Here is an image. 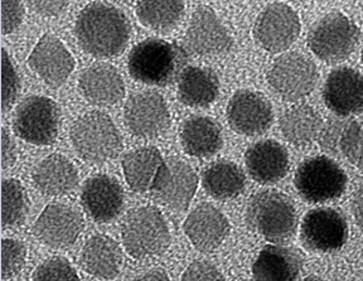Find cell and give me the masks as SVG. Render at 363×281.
<instances>
[{"label":"cell","instance_id":"16","mask_svg":"<svg viewBox=\"0 0 363 281\" xmlns=\"http://www.w3.org/2000/svg\"><path fill=\"white\" fill-rule=\"evenodd\" d=\"M84 227V219L76 209L57 203L42 211L34 224V236L48 248H66L77 241Z\"/></svg>","mask_w":363,"mask_h":281},{"label":"cell","instance_id":"38","mask_svg":"<svg viewBox=\"0 0 363 281\" xmlns=\"http://www.w3.org/2000/svg\"><path fill=\"white\" fill-rule=\"evenodd\" d=\"M181 281H225L221 271L207 261H194L183 272Z\"/></svg>","mask_w":363,"mask_h":281},{"label":"cell","instance_id":"3","mask_svg":"<svg viewBox=\"0 0 363 281\" xmlns=\"http://www.w3.org/2000/svg\"><path fill=\"white\" fill-rule=\"evenodd\" d=\"M250 228L267 241L283 242L294 235L298 214L294 203L278 191H264L250 198L246 207Z\"/></svg>","mask_w":363,"mask_h":281},{"label":"cell","instance_id":"30","mask_svg":"<svg viewBox=\"0 0 363 281\" xmlns=\"http://www.w3.org/2000/svg\"><path fill=\"white\" fill-rule=\"evenodd\" d=\"M206 193L216 199H231L241 194L246 186L244 172L238 164L218 160L204 170L202 178Z\"/></svg>","mask_w":363,"mask_h":281},{"label":"cell","instance_id":"4","mask_svg":"<svg viewBox=\"0 0 363 281\" xmlns=\"http://www.w3.org/2000/svg\"><path fill=\"white\" fill-rule=\"evenodd\" d=\"M74 150L85 162L101 164L118 157L123 149L119 130L111 118L100 111L85 114L71 128Z\"/></svg>","mask_w":363,"mask_h":281},{"label":"cell","instance_id":"43","mask_svg":"<svg viewBox=\"0 0 363 281\" xmlns=\"http://www.w3.org/2000/svg\"><path fill=\"white\" fill-rule=\"evenodd\" d=\"M131 281H170L169 276L165 274L164 271L154 270L149 271L144 275L138 276L134 280Z\"/></svg>","mask_w":363,"mask_h":281},{"label":"cell","instance_id":"2","mask_svg":"<svg viewBox=\"0 0 363 281\" xmlns=\"http://www.w3.org/2000/svg\"><path fill=\"white\" fill-rule=\"evenodd\" d=\"M187 62V52L181 45L160 38H147L131 50L128 68L138 82L164 87L178 82Z\"/></svg>","mask_w":363,"mask_h":281},{"label":"cell","instance_id":"15","mask_svg":"<svg viewBox=\"0 0 363 281\" xmlns=\"http://www.w3.org/2000/svg\"><path fill=\"white\" fill-rule=\"evenodd\" d=\"M227 120L231 129L238 134L260 136L272 126V104L260 92L238 91L228 102Z\"/></svg>","mask_w":363,"mask_h":281},{"label":"cell","instance_id":"29","mask_svg":"<svg viewBox=\"0 0 363 281\" xmlns=\"http://www.w3.org/2000/svg\"><path fill=\"white\" fill-rule=\"evenodd\" d=\"M281 134L290 144L306 146L317 139L323 123L315 109L301 104L290 107L279 120Z\"/></svg>","mask_w":363,"mask_h":281},{"label":"cell","instance_id":"40","mask_svg":"<svg viewBox=\"0 0 363 281\" xmlns=\"http://www.w3.org/2000/svg\"><path fill=\"white\" fill-rule=\"evenodd\" d=\"M17 160L16 145L6 128L1 129V168H11Z\"/></svg>","mask_w":363,"mask_h":281},{"label":"cell","instance_id":"19","mask_svg":"<svg viewBox=\"0 0 363 281\" xmlns=\"http://www.w3.org/2000/svg\"><path fill=\"white\" fill-rule=\"evenodd\" d=\"M81 204L94 221L100 224L110 222L124 209V192L115 178L95 175L84 184Z\"/></svg>","mask_w":363,"mask_h":281},{"label":"cell","instance_id":"34","mask_svg":"<svg viewBox=\"0 0 363 281\" xmlns=\"http://www.w3.org/2000/svg\"><path fill=\"white\" fill-rule=\"evenodd\" d=\"M27 259V248L18 240L6 238L1 241V279L8 280L17 276Z\"/></svg>","mask_w":363,"mask_h":281},{"label":"cell","instance_id":"1","mask_svg":"<svg viewBox=\"0 0 363 281\" xmlns=\"http://www.w3.org/2000/svg\"><path fill=\"white\" fill-rule=\"evenodd\" d=\"M74 33L86 53L95 57L118 56L130 40V23L116 6L91 3L79 13Z\"/></svg>","mask_w":363,"mask_h":281},{"label":"cell","instance_id":"39","mask_svg":"<svg viewBox=\"0 0 363 281\" xmlns=\"http://www.w3.org/2000/svg\"><path fill=\"white\" fill-rule=\"evenodd\" d=\"M1 8V33L9 34L22 24L24 17V6L21 1L4 0L0 4Z\"/></svg>","mask_w":363,"mask_h":281},{"label":"cell","instance_id":"8","mask_svg":"<svg viewBox=\"0 0 363 281\" xmlns=\"http://www.w3.org/2000/svg\"><path fill=\"white\" fill-rule=\"evenodd\" d=\"M61 113L56 102L45 96L24 99L14 115V131L33 145H52L56 141Z\"/></svg>","mask_w":363,"mask_h":281},{"label":"cell","instance_id":"11","mask_svg":"<svg viewBox=\"0 0 363 281\" xmlns=\"http://www.w3.org/2000/svg\"><path fill=\"white\" fill-rule=\"evenodd\" d=\"M301 34V21L294 9L283 3H274L261 11L254 26L256 42L267 52L288 50Z\"/></svg>","mask_w":363,"mask_h":281},{"label":"cell","instance_id":"28","mask_svg":"<svg viewBox=\"0 0 363 281\" xmlns=\"http://www.w3.org/2000/svg\"><path fill=\"white\" fill-rule=\"evenodd\" d=\"M220 92V81L213 70L187 67L178 79V99L189 107H208Z\"/></svg>","mask_w":363,"mask_h":281},{"label":"cell","instance_id":"18","mask_svg":"<svg viewBox=\"0 0 363 281\" xmlns=\"http://www.w3.org/2000/svg\"><path fill=\"white\" fill-rule=\"evenodd\" d=\"M323 100L338 116L363 113L362 75L351 67L335 68L325 79Z\"/></svg>","mask_w":363,"mask_h":281},{"label":"cell","instance_id":"21","mask_svg":"<svg viewBox=\"0 0 363 281\" xmlns=\"http://www.w3.org/2000/svg\"><path fill=\"white\" fill-rule=\"evenodd\" d=\"M250 175L261 184H274L289 172V154L280 143L262 140L250 146L245 155Z\"/></svg>","mask_w":363,"mask_h":281},{"label":"cell","instance_id":"22","mask_svg":"<svg viewBox=\"0 0 363 281\" xmlns=\"http://www.w3.org/2000/svg\"><path fill=\"white\" fill-rule=\"evenodd\" d=\"M79 89L87 101L97 106H111L125 96L124 79L108 63H97L79 76Z\"/></svg>","mask_w":363,"mask_h":281},{"label":"cell","instance_id":"12","mask_svg":"<svg viewBox=\"0 0 363 281\" xmlns=\"http://www.w3.org/2000/svg\"><path fill=\"white\" fill-rule=\"evenodd\" d=\"M124 119L130 133L144 139L162 136L170 125L168 105L153 91L131 96L125 105Z\"/></svg>","mask_w":363,"mask_h":281},{"label":"cell","instance_id":"13","mask_svg":"<svg viewBox=\"0 0 363 281\" xmlns=\"http://www.w3.org/2000/svg\"><path fill=\"white\" fill-rule=\"evenodd\" d=\"M199 188V177L188 164L178 159L165 160L154 183L159 202L176 212L186 211Z\"/></svg>","mask_w":363,"mask_h":281},{"label":"cell","instance_id":"31","mask_svg":"<svg viewBox=\"0 0 363 281\" xmlns=\"http://www.w3.org/2000/svg\"><path fill=\"white\" fill-rule=\"evenodd\" d=\"M136 17L144 27L157 32L174 28L184 13L183 1H138Z\"/></svg>","mask_w":363,"mask_h":281},{"label":"cell","instance_id":"10","mask_svg":"<svg viewBox=\"0 0 363 281\" xmlns=\"http://www.w3.org/2000/svg\"><path fill=\"white\" fill-rule=\"evenodd\" d=\"M301 240L317 253H335L348 240V224L340 209L319 207L309 211L301 221Z\"/></svg>","mask_w":363,"mask_h":281},{"label":"cell","instance_id":"36","mask_svg":"<svg viewBox=\"0 0 363 281\" xmlns=\"http://www.w3.org/2000/svg\"><path fill=\"white\" fill-rule=\"evenodd\" d=\"M19 77L6 50H1V110L8 111L17 99Z\"/></svg>","mask_w":363,"mask_h":281},{"label":"cell","instance_id":"27","mask_svg":"<svg viewBox=\"0 0 363 281\" xmlns=\"http://www.w3.org/2000/svg\"><path fill=\"white\" fill-rule=\"evenodd\" d=\"M181 143L191 157H212L223 145L221 128L213 119L193 116L182 126Z\"/></svg>","mask_w":363,"mask_h":281},{"label":"cell","instance_id":"41","mask_svg":"<svg viewBox=\"0 0 363 281\" xmlns=\"http://www.w3.org/2000/svg\"><path fill=\"white\" fill-rule=\"evenodd\" d=\"M68 1H32L30 6H33L34 11H38L40 16L45 17H55L66 11Z\"/></svg>","mask_w":363,"mask_h":281},{"label":"cell","instance_id":"45","mask_svg":"<svg viewBox=\"0 0 363 281\" xmlns=\"http://www.w3.org/2000/svg\"><path fill=\"white\" fill-rule=\"evenodd\" d=\"M362 63H363V52H362Z\"/></svg>","mask_w":363,"mask_h":281},{"label":"cell","instance_id":"7","mask_svg":"<svg viewBox=\"0 0 363 281\" xmlns=\"http://www.w3.org/2000/svg\"><path fill=\"white\" fill-rule=\"evenodd\" d=\"M361 31L357 24L342 13H332L313 27L308 45L313 53L327 63L345 61L356 50Z\"/></svg>","mask_w":363,"mask_h":281},{"label":"cell","instance_id":"9","mask_svg":"<svg viewBox=\"0 0 363 281\" xmlns=\"http://www.w3.org/2000/svg\"><path fill=\"white\" fill-rule=\"evenodd\" d=\"M267 81L281 99L298 101L312 92L318 81L315 65L308 57L290 52L279 57L267 73Z\"/></svg>","mask_w":363,"mask_h":281},{"label":"cell","instance_id":"37","mask_svg":"<svg viewBox=\"0 0 363 281\" xmlns=\"http://www.w3.org/2000/svg\"><path fill=\"white\" fill-rule=\"evenodd\" d=\"M348 120H338V119H329L322 126V130L318 136V143L325 152L338 157L340 155V143L343 130L346 128Z\"/></svg>","mask_w":363,"mask_h":281},{"label":"cell","instance_id":"26","mask_svg":"<svg viewBox=\"0 0 363 281\" xmlns=\"http://www.w3.org/2000/svg\"><path fill=\"white\" fill-rule=\"evenodd\" d=\"M164 163L157 148L145 146L128 153L121 167L128 186L136 193H147L153 189L155 180Z\"/></svg>","mask_w":363,"mask_h":281},{"label":"cell","instance_id":"32","mask_svg":"<svg viewBox=\"0 0 363 281\" xmlns=\"http://www.w3.org/2000/svg\"><path fill=\"white\" fill-rule=\"evenodd\" d=\"M28 212V197L18 180H4L1 183V226L21 225Z\"/></svg>","mask_w":363,"mask_h":281},{"label":"cell","instance_id":"14","mask_svg":"<svg viewBox=\"0 0 363 281\" xmlns=\"http://www.w3.org/2000/svg\"><path fill=\"white\" fill-rule=\"evenodd\" d=\"M184 40L188 50L199 56L223 55L233 47V38L221 19L204 6L193 13Z\"/></svg>","mask_w":363,"mask_h":281},{"label":"cell","instance_id":"35","mask_svg":"<svg viewBox=\"0 0 363 281\" xmlns=\"http://www.w3.org/2000/svg\"><path fill=\"white\" fill-rule=\"evenodd\" d=\"M34 281H79L77 272L63 258L45 260L35 269Z\"/></svg>","mask_w":363,"mask_h":281},{"label":"cell","instance_id":"6","mask_svg":"<svg viewBox=\"0 0 363 281\" xmlns=\"http://www.w3.org/2000/svg\"><path fill=\"white\" fill-rule=\"evenodd\" d=\"M294 184L306 202H328L345 193L347 175L333 159L318 155L301 163L295 172Z\"/></svg>","mask_w":363,"mask_h":281},{"label":"cell","instance_id":"17","mask_svg":"<svg viewBox=\"0 0 363 281\" xmlns=\"http://www.w3.org/2000/svg\"><path fill=\"white\" fill-rule=\"evenodd\" d=\"M28 65L48 86L60 87L74 71V58L61 40L45 34L34 45Z\"/></svg>","mask_w":363,"mask_h":281},{"label":"cell","instance_id":"33","mask_svg":"<svg viewBox=\"0 0 363 281\" xmlns=\"http://www.w3.org/2000/svg\"><path fill=\"white\" fill-rule=\"evenodd\" d=\"M340 152L348 163L363 169V120L347 123L340 138Z\"/></svg>","mask_w":363,"mask_h":281},{"label":"cell","instance_id":"25","mask_svg":"<svg viewBox=\"0 0 363 281\" xmlns=\"http://www.w3.org/2000/svg\"><path fill=\"white\" fill-rule=\"evenodd\" d=\"M34 186L50 197L65 196L77 186L79 175L74 164L60 154H52L40 162L33 172Z\"/></svg>","mask_w":363,"mask_h":281},{"label":"cell","instance_id":"5","mask_svg":"<svg viewBox=\"0 0 363 281\" xmlns=\"http://www.w3.org/2000/svg\"><path fill=\"white\" fill-rule=\"evenodd\" d=\"M125 251L138 260L157 258L170 245V231L164 216L155 207L145 206L133 211L121 227Z\"/></svg>","mask_w":363,"mask_h":281},{"label":"cell","instance_id":"23","mask_svg":"<svg viewBox=\"0 0 363 281\" xmlns=\"http://www.w3.org/2000/svg\"><path fill=\"white\" fill-rule=\"evenodd\" d=\"M303 256L295 248L267 245L252 265V281H298Z\"/></svg>","mask_w":363,"mask_h":281},{"label":"cell","instance_id":"42","mask_svg":"<svg viewBox=\"0 0 363 281\" xmlns=\"http://www.w3.org/2000/svg\"><path fill=\"white\" fill-rule=\"evenodd\" d=\"M352 214L357 225L363 228V186L356 192L352 199Z\"/></svg>","mask_w":363,"mask_h":281},{"label":"cell","instance_id":"20","mask_svg":"<svg viewBox=\"0 0 363 281\" xmlns=\"http://www.w3.org/2000/svg\"><path fill=\"white\" fill-rule=\"evenodd\" d=\"M183 228L194 248L202 253H211L221 246L231 227L220 209L203 203L188 214Z\"/></svg>","mask_w":363,"mask_h":281},{"label":"cell","instance_id":"24","mask_svg":"<svg viewBox=\"0 0 363 281\" xmlns=\"http://www.w3.org/2000/svg\"><path fill=\"white\" fill-rule=\"evenodd\" d=\"M84 270L101 280H111L123 268V253L111 237L95 235L86 241L79 256Z\"/></svg>","mask_w":363,"mask_h":281},{"label":"cell","instance_id":"44","mask_svg":"<svg viewBox=\"0 0 363 281\" xmlns=\"http://www.w3.org/2000/svg\"><path fill=\"white\" fill-rule=\"evenodd\" d=\"M304 281H327V280H324V279H322V277H319V276L311 275V276H308V277H306V280H304Z\"/></svg>","mask_w":363,"mask_h":281}]
</instances>
